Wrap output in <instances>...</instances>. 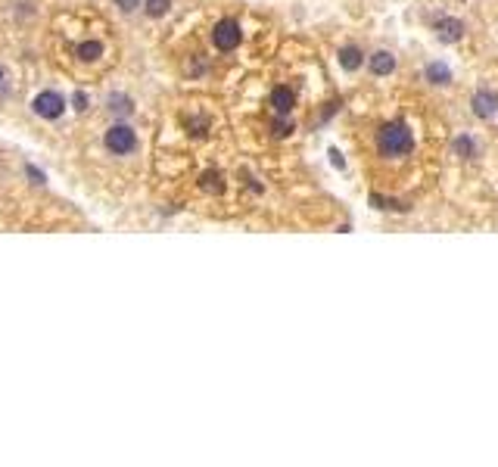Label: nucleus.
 Instances as JSON below:
<instances>
[{
    "label": "nucleus",
    "mask_w": 498,
    "mask_h": 467,
    "mask_svg": "<svg viewBox=\"0 0 498 467\" xmlns=\"http://www.w3.org/2000/svg\"><path fill=\"white\" fill-rule=\"evenodd\" d=\"M427 82L430 84H449L451 82V72L446 63H430L427 66Z\"/></svg>",
    "instance_id": "obj_12"
},
{
    "label": "nucleus",
    "mask_w": 498,
    "mask_h": 467,
    "mask_svg": "<svg viewBox=\"0 0 498 467\" xmlns=\"http://www.w3.org/2000/svg\"><path fill=\"white\" fill-rule=\"evenodd\" d=\"M47 50L75 82H100L118 63L116 31L97 10H59L50 19Z\"/></svg>",
    "instance_id": "obj_1"
},
{
    "label": "nucleus",
    "mask_w": 498,
    "mask_h": 467,
    "mask_svg": "<svg viewBox=\"0 0 498 467\" xmlns=\"http://www.w3.org/2000/svg\"><path fill=\"white\" fill-rule=\"evenodd\" d=\"M340 66H343V69H346V72H355V69H361V66H364V53L358 50L355 44L343 47V50H340Z\"/></svg>",
    "instance_id": "obj_10"
},
{
    "label": "nucleus",
    "mask_w": 498,
    "mask_h": 467,
    "mask_svg": "<svg viewBox=\"0 0 498 467\" xmlns=\"http://www.w3.org/2000/svg\"><path fill=\"white\" fill-rule=\"evenodd\" d=\"M65 97L59 91L53 88H44L35 93V100H31V112H35L41 122H59V118L65 116Z\"/></svg>",
    "instance_id": "obj_4"
},
{
    "label": "nucleus",
    "mask_w": 498,
    "mask_h": 467,
    "mask_svg": "<svg viewBox=\"0 0 498 467\" xmlns=\"http://www.w3.org/2000/svg\"><path fill=\"white\" fill-rule=\"evenodd\" d=\"M100 144H103L106 156L118 159V162H131V159L141 156V135H137L134 125L122 122V118H116V122L106 125Z\"/></svg>",
    "instance_id": "obj_2"
},
{
    "label": "nucleus",
    "mask_w": 498,
    "mask_h": 467,
    "mask_svg": "<svg viewBox=\"0 0 498 467\" xmlns=\"http://www.w3.org/2000/svg\"><path fill=\"white\" fill-rule=\"evenodd\" d=\"M169 10H171V0H143L141 3V13L147 19H162L169 16Z\"/></svg>",
    "instance_id": "obj_11"
},
{
    "label": "nucleus",
    "mask_w": 498,
    "mask_h": 467,
    "mask_svg": "<svg viewBox=\"0 0 498 467\" xmlns=\"http://www.w3.org/2000/svg\"><path fill=\"white\" fill-rule=\"evenodd\" d=\"M470 109H474V116H480V118H492L495 112H498V93L476 91L474 100H470Z\"/></svg>",
    "instance_id": "obj_8"
},
{
    "label": "nucleus",
    "mask_w": 498,
    "mask_h": 467,
    "mask_svg": "<svg viewBox=\"0 0 498 467\" xmlns=\"http://www.w3.org/2000/svg\"><path fill=\"white\" fill-rule=\"evenodd\" d=\"M16 91V75H13V66L0 59V97Z\"/></svg>",
    "instance_id": "obj_13"
},
{
    "label": "nucleus",
    "mask_w": 498,
    "mask_h": 467,
    "mask_svg": "<svg viewBox=\"0 0 498 467\" xmlns=\"http://www.w3.org/2000/svg\"><path fill=\"white\" fill-rule=\"evenodd\" d=\"M455 153H458V156H461V159H470V156H474V153H476L474 140H470V137H458V140H455Z\"/></svg>",
    "instance_id": "obj_14"
},
{
    "label": "nucleus",
    "mask_w": 498,
    "mask_h": 467,
    "mask_svg": "<svg viewBox=\"0 0 498 467\" xmlns=\"http://www.w3.org/2000/svg\"><path fill=\"white\" fill-rule=\"evenodd\" d=\"M243 41V25L231 16H221L215 25H212V47L218 53H234Z\"/></svg>",
    "instance_id": "obj_5"
},
{
    "label": "nucleus",
    "mask_w": 498,
    "mask_h": 467,
    "mask_svg": "<svg viewBox=\"0 0 498 467\" xmlns=\"http://www.w3.org/2000/svg\"><path fill=\"white\" fill-rule=\"evenodd\" d=\"M433 29H436V38H439V41H446V44H455V41H461V38H464V22H461V19H455V16L436 19Z\"/></svg>",
    "instance_id": "obj_7"
},
{
    "label": "nucleus",
    "mask_w": 498,
    "mask_h": 467,
    "mask_svg": "<svg viewBox=\"0 0 498 467\" xmlns=\"http://www.w3.org/2000/svg\"><path fill=\"white\" fill-rule=\"evenodd\" d=\"M368 66H371V75L387 78V75H393L396 72V56L389 50H377V53H371L368 56Z\"/></svg>",
    "instance_id": "obj_9"
},
{
    "label": "nucleus",
    "mask_w": 498,
    "mask_h": 467,
    "mask_svg": "<svg viewBox=\"0 0 498 467\" xmlns=\"http://www.w3.org/2000/svg\"><path fill=\"white\" fill-rule=\"evenodd\" d=\"M268 103H271V109H274V116H290V112L296 109V93H293V88H287V84H277V88L271 91Z\"/></svg>",
    "instance_id": "obj_6"
},
{
    "label": "nucleus",
    "mask_w": 498,
    "mask_h": 467,
    "mask_svg": "<svg viewBox=\"0 0 498 467\" xmlns=\"http://www.w3.org/2000/svg\"><path fill=\"white\" fill-rule=\"evenodd\" d=\"M377 150L387 159H402L414 153V135L405 122H387L377 131Z\"/></svg>",
    "instance_id": "obj_3"
},
{
    "label": "nucleus",
    "mask_w": 498,
    "mask_h": 467,
    "mask_svg": "<svg viewBox=\"0 0 498 467\" xmlns=\"http://www.w3.org/2000/svg\"><path fill=\"white\" fill-rule=\"evenodd\" d=\"M141 3H143V0H116V6H118V10L125 13V16H131V13H137V10H141Z\"/></svg>",
    "instance_id": "obj_15"
}]
</instances>
